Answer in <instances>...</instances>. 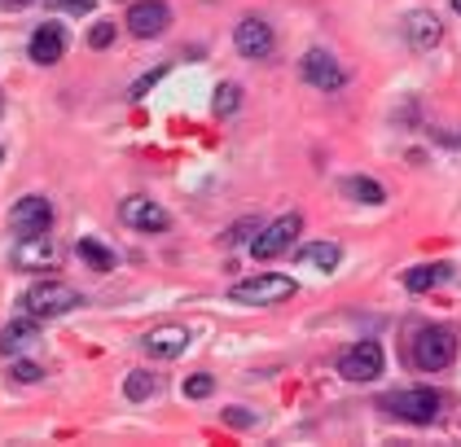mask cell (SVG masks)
Listing matches in <instances>:
<instances>
[{
    "mask_svg": "<svg viewBox=\"0 0 461 447\" xmlns=\"http://www.w3.org/2000/svg\"><path fill=\"white\" fill-rule=\"evenodd\" d=\"M84 298L75 286H66V281H40V286H31L27 294H22V307L36 316V320H53V316H66V311H75Z\"/></svg>",
    "mask_w": 461,
    "mask_h": 447,
    "instance_id": "cell-1",
    "label": "cell"
},
{
    "mask_svg": "<svg viewBox=\"0 0 461 447\" xmlns=\"http://www.w3.org/2000/svg\"><path fill=\"white\" fill-rule=\"evenodd\" d=\"M453 360H457V334H453V329L435 325V329H422V334L413 338V364H417L422 373H440V368H448Z\"/></svg>",
    "mask_w": 461,
    "mask_h": 447,
    "instance_id": "cell-2",
    "label": "cell"
},
{
    "mask_svg": "<svg viewBox=\"0 0 461 447\" xmlns=\"http://www.w3.org/2000/svg\"><path fill=\"white\" fill-rule=\"evenodd\" d=\"M295 294V281L281 277V272H264V277H251V281H238L229 298L233 302H247V307H264V302H281V298Z\"/></svg>",
    "mask_w": 461,
    "mask_h": 447,
    "instance_id": "cell-3",
    "label": "cell"
},
{
    "mask_svg": "<svg viewBox=\"0 0 461 447\" xmlns=\"http://www.w3.org/2000/svg\"><path fill=\"white\" fill-rule=\"evenodd\" d=\"M382 408H387V412H396L400 421L431 426V421L440 417V395H435V391H426V386H417V391H396V395L382 399Z\"/></svg>",
    "mask_w": 461,
    "mask_h": 447,
    "instance_id": "cell-4",
    "label": "cell"
},
{
    "mask_svg": "<svg viewBox=\"0 0 461 447\" xmlns=\"http://www.w3.org/2000/svg\"><path fill=\"white\" fill-rule=\"evenodd\" d=\"M299 233H304V219H299V215H281V219H272L268 228H259V237L251 242V254L268 263V259H277L281 250L295 246Z\"/></svg>",
    "mask_w": 461,
    "mask_h": 447,
    "instance_id": "cell-5",
    "label": "cell"
},
{
    "mask_svg": "<svg viewBox=\"0 0 461 447\" xmlns=\"http://www.w3.org/2000/svg\"><path fill=\"white\" fill-rule=\"evenodd\" d=\"M299 75H304L312 88H321V93H339L343 88V66L334 62V53L325 49H307L304 57H299Z\"/></svg>",
    "mask_w": 461,
    "mask_h": 447,
    "instance_id": "cell-6",
    "label": "cell"
},
{
    "mask_svg": "<svg viewBox=\"0 0 461 447\" xmlns=\"http://www.w3.org/2000/svg\"><path fill=\"white\" fill-rule=\"evenodd\" d=\"M339 373H343L348 382H373V377H382V347H378L373 338L348 347L343 360H339Z\"/></svg>",
    "mask_w": 461,
    "mask_h": 447,
    "instance_id": "cell-7",
    "label": "cell"
},
{
    "mask_svg": "<svg viewBox=\"0 0 461 447\" xmlns=\"http://www.w3.org/2000/svg\"><path fill=\"white\" fill-rule=\"evenodd\" d=\"M167 22H172V9H167L163 0H137V4L128 9V31H132L137 40H154V36H163V31H167Z\"/></svg>",
    "mask_w": 461,
    "mask_h": 447,
    "instance_id": "cell-8",
    "label": "cell"
},
{
    "mask_svg": "<svg viewBox=\"0 0 461 447\" xmlns=\"http://www.w3.org/2000/svg\"><path fill=\"white\" fill-rule=\"evenodd\" d=\"M9 224H13V233H18V237H31V233H49V224H53V206H49V198H40V194L22 198L18 206H13Z\"/></svg>",
    "mask_w": 461,
    "mask_h": 447,
    "instance_id": "cell-9",
    "label": "cell"
},
{
    "mask_svg": "<svg viewBox=\"0 0 461 447\" xmlns=\"http://www.w3.org/2000/svg\"><path fill=\"white\" fill-rule=\"evenodd\" d=\"M233 45H238V53L242 57H251V62H259V57H268L272 53V45H277V36H272V27L264 22V18H242L238 22V36H233Z\"/></svg>",
    "mask_w": 461,
    "mask_h": 447,
    "instance_id": "cell-10",
    "label": "cell"
},
{
    "mask_svg": "<svg viewBox=\"0 0 461 447\" xmlns=\"http://www.w3.org/2000/svg\"><path fill=\"white\" fill-rule=\"evenodd\" d=\"M119 219H123L128 228H141V233H163V228L172 224V219H167V211H163L154 198H123Z\"/></svg>",
    "mask_w": 461,
    "mask_h": 447,
    "instance_id": "cell-11",
    "label": "cell"
},
{
    "mask_svg": "<svg viewBox=\"0 0 461 447\" xmlns=\"http://www.w3.org/2000/svg\"><path fill=\"white\" fill-rule=\"evenodd\" d=\"M189 338H194V334H189L185 325H158V329H150L141 343H146V351H150L154 360H176L180 351L189 347Z\"/></svg>",
    "mask_w": 461,
    "mask_h": 447,
    "instance_id": "cell-12",
    "label": "cell"
},
{
    "mask_svg": "<svg viewBox=\"0 0 461 447\" xmlns=\"http://www.w3.org/2000/svg\"><path fill=\"white\" fill-rule=\"evenodd\" d=\"M53 254H57V250H53L49 233H31V237H18V242H13V263H18V268H27V272L49 268Z\"/></svg>",
    "mask_w": 461,
    "mask_h": 447,
    "instance_id": "cell-13",
    "label": "cell"
},
{
    "mask_svg": "<svg viewBox=\"0 0 461 447\" xmlns=\"http://www.w3.org/2000/svg\"><path fill=\"white\" fill-rule=\"evenodd\" d=\"M31 57H36L40 66H53V62L66 57V31H62V22L36 27V36H31Z\"/></svg>",
    "mask_w": 461,
    "mask_h": 447,
    "instance_id": "cell-14",
    "label": "cell"
},
{
    "mask_svg": "<svg viewBox=\"0 0 461 447\" xmlns=\"http://www.w3.org/2000/svg\"><path fill=\"white\" fill-rule=\"evenodd\" d=\"M40 338V325H36V316L27 311V316H18V320H9L4 325V334H0V351L13 360V355H22V351L31 347Z\"/></svg>",
    "mask_w": 461,
    "mask_h": 447,
    "instance_id": "cell-15",
    "label": "cell"
},
{
    "mask_svg": "<svg viewBox=\"0 0 461 447\" xmlns=\"http://www.w3.org/2000/svg\"><path fill=\"white\" fill-rule=\"evenodd\" d=\"M405 36H409V45L417 53L435 49V40H440V18L426 13V9H417V13H409V22H405Z\"/></svg>",
    "mask_w": 461,
    "mask_h": 447,
    "instance_id": "cell-16",
    "label": "cell"
},
{
    "mask_svg": "<svg viewBox=\"0 0 461 447\" xmlns=\"http://www.w3.org/2000/svg\"><path fill=\"white\" fill-rule=\"evenodd\" d=\"M448 277H453V263H422V268H409V272H405V286H409L413 294H426V290L444 286Z\"/></svg>",
    "mask_w": 461,
    "mask_h": 447,
    "instance_id": "cell-17",
    "label": "cell"
},
{
    "mask_svg": "<svg viewBox=\"0 0 461 447\" xmlns=\"http://www.w3.org/2000/svg\"><path fill=\"white\" fill-rule=\"evenodd\" d=\"M339 259H343V250L334 246V242H312V246L299 250V263L321 268V272H334V268H339Z\"/></svg>",
    "mask_w": 461,
    "mask_h": 447,
    "instance_id": "cell-18",
    "label": "cell"
},
{
    "mask_svg": "<svg viewBox=\"0 0 461 447\" xmlns=\"http://www.w3.org/2000/svg\"><path fill=\"white\" fill-rule=\"evenodd\" d=\"M343 194H352V198L365 202V206H382V202H387V189H382L378 180H369V176H348V180H343Z\"/></svg>",
    "mask_w": 461,
    "mask_h": 447,
    "instance_id": "cell-19",
    "label": "cell"
},
{
    "mask_svg": "<svg viewBox=\"0 0 461 447\" xmlns=\"http://www.w3.org/2000/svg\"><path fill=\"white\" fill-rule=\"evenodd\" d=\"M75 254H80V259H84L93 272H110V268H114V250H105L102 242H93V237H80Z\"/></svg>",
    "mask_w": 461,
    "mask_h": 447,
    "instance_id": "cell-20",
    "label": "cell"
},
{
    "mask_svg": "<svg viewBox=\"0 0 461 447\" xmlns=\"http://www.w3.org/2000/svg\"><path fill=\"white\" fill-rule=\"evenodd\" d=\"M123 391H128V399L141 403V399H150L154 391H158V377L146 373V368H137V373H128V386H123Z\"/></svg>",
    "mask_w": 461,
    "mask_h": 447,
    "instance_id": "cell-21",
    "label": "cell"
},
{
    "mask_svg": "<svg viewBox=\"0 0 461 447\" xmlns=\"http://www.w3.org/2000/svg\"><path fill=\"white\" fill-rule=\"evenodd\" d=\"M13 382H22V386H31V382H40L45 377V368L40 364H31V360H13V373H9Z\"/></svg>",
    "mask_w": 461,
    "mask_h": 447,
    "instance_id": "cell-22",
    "label": "cell"
},
{
    "mask_svg": "<svg viewBox=\"0 0 461 447\" xmlns=\"http://www.w3.org/2000/svg\"><path fill=\"white\" fill-rule=\"evenodd\" d=\"M256 228H259V219H238V224L229 228V237H224V242H229V246H247V242H256V237H251Z\"/></svg>",
    "mask_w": 461,
    "mask_h": 447,
    "instance_id": "cell-23",
    "label": "cell"
},
{
    "mask_svg": "<svg viewBox=\"0 0 461 447\" xmlns=\"http://www.w3.org/2000/svg\"><path fill=\"white\" fill-rule=\"evenodd\" d=\"M238 88H233V84H220V88H215V114H233V110H238Z\"/></svg>",
    "mask_w": 461,
    "mask_h": 447,
    "instance_id": "cell-24",
    "label": "cell"
},
{
    "mask_svg": "<svg viewBox=\"0 0 461 447\" xmlns=\"http://www.w3.org/2000/svg\"><path fill=\"white\" fill-rule=\"evenodd\" d=\"M211 391H215V382H211L206 373H198V377H189V382H185V395L189 399H206Z\"/></svg>",
    "mask_w": 461,
    "mask_h": 447,
    "instance_id": "cell-25",
    "label": "cell"
},
{
    "mask_svg": "<svg viewBox=\"0 0 461 447\" xmlns=\"http://www.w3.org/2000/svg\"><path fill=\"white\" fill-rule=\"evenodd\" d=\"M110 40H114V22H97V27H93V36H88V45H93V49H105Z\"/></svg>",
    "mask_w": 461,
    "mask_h": 447,
    "instance_id": "cell-26",
    "label": "cell"
},
{
    "mask_svg": "<svg viewBox=\"0 0 461 447\" xmlns=\"http://www.w3.org/2000/svg\"><path fill=\"white\" fill-rule=\"evenodd\" d=\"M224 421H229V426H242V430H247V426H256V412H242V408H224Z\"/></svg>",
    "mask_w": 461,
    "mask_h": 447,
    "instance_id": "cell-27",
    "label": "cell"
},
{
    "mask_svg": "<svg viewBox=\"0 0 461 447\" xmlns=\"http://www.w3.org/2000/svg\"><path fill=\"white\" fill-rule=\"evenodd\" d=\"M53 9H66V13H88L93 9V0H49Z\"/></svg>",
    "mask_w": 461,
    "mask_h": 447,
    "instance_id": "cell-28",
    "label": "cell"
},
{
    "mask_svg": "<svg viewBox=\"0 0 461 447\" xmlns=\"http://www.w3.org/2000/svg\"><path fill=\"white\" fill-rule=\"evenodd\" d=\"M158 79H163V70H150V75H141V79H137V88H132V97H146V93H150Z\"/></svg>",
    "mask_w": 461,
    "mask_h": 447,
    "instance_id": "cell-29",
    "label": "cell"
},
{
    "mask_svg": "<svg viewBox=\"0 0 461 447\" xmlns=\"http://www.w3.org/2000/svg\"><path fill=\"white\" fill-rule=\"evenodd\" d=\"M0 4H4V9H27L31 0H0Z\"/></svg>",
    "mask_w": 461,
    "mask_h": 447,
    "instance_id": "cell-30",
    "label": "cell"
},
{
    "mask_svg": "<svg viewBox=\"0 0 461 447\" xmlns=\"http://www.w3.org/2000/svg\"><path fill=\"white\" fill-rule=\"evenodd\" d=\"M453 9H457V13H461V0H453Z\"/></svg>",
    "mask_w": 461,
    "mask_h": 447,
    "instance_id": "cell-31",
    "label": "cell"
}]
</instances>
